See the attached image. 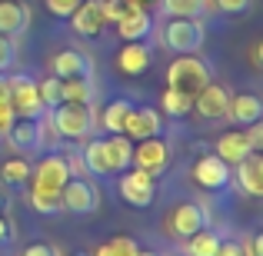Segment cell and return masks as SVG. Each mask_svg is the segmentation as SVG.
Here are the masks:
<instances>
[{
    "label": "cell",
    "instance_id": "ee69618b",
    "mask_svg": "<svg viewBox=\"0 0 263 256\" xmlns=\"http://www.w3.org/2000/svg\"><path fill=\"white\" fill-rule=\"evenodd\" d=\"M7 206H10V200H7L4 193H0V213H7Z\"/></svg>",
    "mask_w": 263,
    "mask_h": 256
},
{
    "label": "cell",
    "instance_id": "d6986e66",
    "mask_svg": "<svg viewBox=\"0 0 263 256\" xmlns=\"http://www.w3.org/2000/svg\"><path fill=\"white\" fill-rule=\"evenodd\" d=\"M30 27V7L24 0H0V33L4 37H20Z\"/></svg>",
    "mask_w": 263,
    "mask_h": 256
},
{
    "label": "cell",
    "instance_id": "f6af8a7d",
    "mask_svg": "<svg viewBox=\"0 0 263 256\" xmlns=\"http://www.w3.org/2000/svg\"><path fill=\"white\" fill-rule=\"evenodd\" d=\"M137 256H160V253H154V250H137Z\"/></svg>",
    "mask_w": 263,
    "mask_h": 256
},
{
    "label": "cell",
    "instance_id": "8d00e7d4",
    "mask_svg": "<svg viewBox=\"0 0 263 256\" xmlns=\"http://www.w3.org/2000/svg\"><path fill=\"white\" fill-rule=\"evenodd\" d=\"M13 240H17V226L7 213H0V246H10Z\"/></svg>",
    "mask_w": 263,
    "mask_h": 256
},
{
    "label": "cell",
    "instance_id": "3957f363",
    "mask_svg": "<svg viewBox=\"0 0 263 256\" xmlns=\"http://www.w3.org/2000/svg\"><path fill=\"white\" fill-rule=\"evenodd\" d=\"M7 96H10L13 113H17L20 120H40V116L50 113V110L44 107V100H40L37 80H33L30 73H13V77H7Z\"/></svg>",
    "mask_w": 263,
    "mask_h": 256
},
{
    "label": "cell",
    "instance_id": "4dcf8cb0",
    "mask_svg": "<svg viewBox=\"0 0 263 256\" xmlns=\"http://www.w3.org/2000/svg\"><path fill=\"white\" fill-rule=\"evenodd\" d=\"M30 206L37 213H44V216H53V213H60V196H50V193H33L30 190Z\"/></svg>",
    "mask_w": 263,
    "mask_h": 256
},
{
    "label": "cell",
    "instance_id": "e575fe53",
    "mask_svg": "<svg viewBox=\"0 0 263 256\" xmlns=\"http://www.w3.org/2000/svg\"><path fill=\"white\" fill-rule=\"evenodd\" d=\"M100 7H103L107 24H117V20L123 17V10H127V0H100Z\"/></svg>",
    "mask_w": 263,
    "mask_h": 256
},
{
    "label": "cell",
    "instance_id": "d590c367",
    "mask_svg": "<svg viewBox=\"0 0 263 256\" xmlns=\"http://www.w3.org/2000/svg\"><path fill=\"white\" fill-rule=\"evenodd\" d=\"M253 0H213V10L220 13H247Z\"/></svg>",
    "mask_w": 263,
    "mask_h": 256
},
{
    "label": "cell",
    "instance_id": "7402d4cb",
    "mask_svg": "<svg viewBox=\"0 0 263 256\" xmlns=\"http://www.w3.org/2000/svg\"><path fill=\"white\" fill-rule=\"evenodd\" d=\"M213 153H217L227 167H237V163L243 160L247 153H253V150H250V143H247L243 130H227V133L217 136V150H213Z\"/></svg>",
    "mask_w": 263,
    "mask_h": 256
},
{
    "label": "cell",
    "instance_id": "ffe728a7",
    "mask_svg": "<svg viewBox=\"0 0 263 256\" xmlns=\"http://www.w3.org/2000/svg\"><path fill=\"white\" fill-rule=\"evenodd\" d=\"M237 186L247 196H260L263 193V156H260V150L247 153L237 163Z\"/></svg>",
    "mask_w": 263,
    "mask_h": 256
},
{
    "label": "cell",
    "instance_id": "5bb4252c",
    "mask_svg": "<svg viewBox=\"0 0 263 256\" xmlns=\"http://www.w3.org/2000/svg\"><path fill=\"white\" fill-rule=\"evenodd\" d=\"M117 33L123 37V44L127 40H147L154 33V13L140 4H127L123 17L117 20Z\"/></svg>",
    "mask_w": 263,
    "mask_h": 256
},
{
    "label": "cell",
    "instance_id": "c3c4849f",
    "mask_svg": "<svg viewBox=\"0 0 263 256\" xmlns=\"http://www.w3.org/2000/svg\"><path fill=\"white\" fill-rule=\"evenodd\" d=\"M73 256H90V253H73Z\"/></svg>",
    "mask_w": 263,
    "mask_h": 256
},
{
    "label": "cell",
    "instance_id": "f1b7e54d",
    "mask_svg": "<svg viewBox=\"0 0 263 256\" xmlns=\"http://www.w3.org/2000/svg\"><path fill=\"white\" fill-rule=\"evenodd\" d=\"M137 240L134 237H114V240H107V243H100L90 256H137Z\"/></svg>",
    "mask_w": 263,
    "mask_h": 256
},
{
    "label": "cell",
    "instance_id": "cb8c5ba5",
    "mask_svg": "<svg viewBox=\"0 0 263 256\" xmlns=\"http://www.w3.org/2000/svg\"><path fill=\"white\" fill-rule=\"evenodd\" d=\"M220 243H223V233L203 226V230H197L193 237H186V256H213L220 250Z\"/></svg>",
    "mask_w": 263,
    "mask_h": 256
},
{
    "label": "cell",
    "instance_id": "2e32d148",
    "mask_svg": "<svg viewBox=\"0 0 263 256\" xmlns=\"http://www.w3.org/2000/svg\"><path fill=\"white\" fill-rule=\"evenodd\" d=\"M50 70L53 77L67 80V77H93V60H90V53L77 50V47H67V50H60L57 57L50 60Z\"/></svg>",
    "mask_w": 263,
    "mask_h": 256
},
{
    "label": "cell",
    "instance_id": "44dd1931",
    "mask_svg": "<svg viewBox=\"0 0 263 256\" xmlns=\"http://www.w3.org/2000/svg\"><path fill=\"white\" fill-rule=\"evenodd\" d=\"M100 140H103V156H107L110 176H114V173L130 170V156H134V140H127L123 133H110V136H100Z\"/></svg>",
    "mask_w": 263,
    "mask_h": 256
},
{
    "label": "cell",
    "instance_id": "1f68e13d",
    "mask_svg": "<svg viewBox=\"0 0 263 256\" xmlns=\"http://www.w3.org/2000/svg\"><path fill=\"white\" fill-rule=\"evenodd\" d=\"M13 64H17V44H13V37L0 33V73H7Z\"/></svg>",
    "mask_w": 263,
    "mask_h": 256
},
{
    "label": "cell",
    "instance_id": "9a60e30c",
    "mask_svg": "<svg viewBox=\"0 0 263 256\" xmlns=\"http://www.w3.org/2000/svg\"><path fill=\"white\" fill-rule=\"evenodd\" d=\"M227 100H230V90L217 80H210L203 90L193 93V110H197L203 120H223L227 113Z\"/></svg>",
    "mask_w": 263,
    "mask_h": 256
},
{
    "label": "cell",
    "instance_id": "7c38bea8",
    "mask_svg": "<svg viewBox=\"0 0 263 256\" xmlns=\"http://www.w3.org/2000/svg\"><path fill=\"white\" fill-rule=\"evenodd\" d=\"M150 64H154V47L147 40H127L117 50V70L123 77H140L150 70Z\"/></svg>",
    "mask_w": 263,
    "mask_h": 256
},
{
    "label": "cell",
    "instance_id": "603a6c76",
    "mask_svg": "<svg viewBox=\"0 0 263 256\" xmlns=\"http://www.w3.org/2000/svg\"><path fill=\"white\" fill-rule=\"evenodd\" d=\"M93 77H67L60 80V103H93Z\"/></svg>",
    "mask_w": 263,
    "mask_h": 256
},
{
    "label": "cell",
    "instance_id": "8992f818",
    "mask_svg": "<svg viewBox=\"0 0 263 256\" xmlns=\"http://www.w3.org/2000/svg\"><path fill=\"white\" fill-rule=\"evenodd\" d=\"M100 206V193L87 176H70L60 190V210L73 213V216H87Z\"/></svg>",
    "mask_w": 263,
    "mask_h": 256
},
{
    "label": "cell",
    "instance_id": "5b68a950",
    "mask_svg": "<svg viewBox=\"0 0 263 256\" xmlns=\"http://www.w3.org/2000/svg\"><path fill=\"white\" fill-rule=\"evenodd\" d=\"M70 180V170H67L64 153H47L40 156L37 167H30V190L33 193H50V196H60L64 183Z\"/></svg>",
    "mask_w": 263,
    "mask_h": 256
},
{
    "label": "cell",
    "instance_id": "ac0fdd59",
    "mask_svg": "<svg viewBox=\"0 0 263 256\" xmlns=\"http://www.w3.org/2000/svg\"><path fill=\"white\" fill-rule=\"evenodd\" d=\"M70 27H73L77 37H97V33L107 27L100 0H80V7L70 13Z\"/></svg>",
    "mask_w": 263,
    "mask_h": 256
},
{
    "label": "cell",
    "instance_id": "7a4b0ae2",
    "mask_svg": "<svg viewBox=\"0 0 263 256\" xmlns=\"http://www.w3.org/2000/svg\"><path fill=\"white\" fill-rule=\"evenodd\" d=\"M213 80V70L206 60H200L197 53H177L174 64L167 67V87L180 90V93H197Z\"/></svg>",
    "mask_w": 263,
    "mask_h": 256
},
{
    "label": "cell",
    "instance_id": "7dc6e473",
    "mask_svg": "<svg viewBox=\"0 0 263 256\" xmlns=\"http://www.w3.org/2000/svg\"><path fill=\"white\" fill-rule=\"evenodd\" d=\"M127 4H140V7H147V4H154V0H127Z\"/></svg>",
    "mask_w": 263,
    "mask_h": 256
},
{
    "label": "cell",
    "instance_id": "484cf974",
    "mask_svg": "<svg viewBox=\"0 0 263 256\" xmlns=\"http://www.w3.org/2000/svg\"><path fill=\"white\" fill-rule=\"evenodd\" d=\"M160 10L167 17H200L213 10V0H160Z\"/></svg>",
    "mask_w": 263,
    "mask_h": 256
},
{
    "label": "cell",
    "instance_id": "9c48e42d",
    "mask_svg": "<svg viewBox=\"0 0 263 256\" xmlns=\"http://www.w3.org/2000/svg\"><path fill=\"white\" fill-rule=\"evenodd\" d=\"M206 223H210V213H206V206L197 203V200H183V203H177L174 210H170V216H167L170 233L180 237V240L193 237V233L203 230Z\"/></svg>",
    "mask_w": 263,
    "mask_h": 256
},
{
    "label": "cell",
    "instance_id": "ab89813d",
    "mask_svg": "<svg viewBox=\"0 0 263 256\" xmlns=\"http://www.w3.org/2000/svg\"><path fill=\"white\" fill-rule=\"evenodd\" d=\"M64 160H67V170H70V176H84V173H87L84 156H80V153H64Z\"/></svg>",
    "mask_w": 263,
    "mask_h": 256
},
{
    "label": "cell",
    "instance_id": "4fadbf2b",
    "mask_svg": "<svg viewBox=\"0 0 263 256\" xmlns=\"http://www.w3.org/2000/svg\"><path fill=\"white\" fill-rule=\"evenodd\" d=\"M4 136H7V147L17 150V153L24 156V153H30V150L44 147V123L40 120H20L17 116Z\"/></svg>",
    "mask_w": 263,
    "mask_h": 256
},
{
    "label": "cell",
    "instance_id": "30bf717a",
    "mask_svg": "<svg viewBox=\"0 0 263 256\" xmlns=\"http://www.w3.org/2000/svg\"><path fill=\"white\" fill-rule=\"evenodd\" d=\"M193 183L200 186V190H210V193H217V190H227V186L233 183V170L227 167L223 160H220L217 153H203V156H197V163H193Z\"/></svg>",
    "mask_w": 263,
    "mask_h": 256
},
{
    "label": "cell",
    "instance_id": "277c9868",
    "mask_svg": "<svg viewBox=\"0 0 263 256\" xmlns=\"http://www.w3.org/2000/svg\"><path fill=\"white\" fill-rule=\"evenodd\" d=\"M160 37L170 53H197L203 47V24L200 17H167Z\"/></svg>",
    "mask_w": 263,
    "mask_h": 256
},
{
    "label": "cell",
    "instance_id": "e0dca14e",
    "mask_svg": "<svg viewBox=\"0 0 263 256\" xmlns=\"http://www.w3.org/2000/svg\"><path fill=\"white\" fill-rule=\"evenodd\" d=\"M260 116H263V103H260L257 93H230L223 120H230L233 127H250Z\"/></svg>",
    "mask_w": 263,
    "mask_h": 256
},
{
    "label": "cell",
    "instance_id": "4316f807",
    "mask_svg": "<svg viewBox=\"0 0 263 256\" xmlns=\"http://www.w3.org/2000/svg\"><path fill=\"white\" fill-rule=\"evenodd\" d=\"M130 107H134L130 100H110L103 107V130L107 133H123V120H127Z\"/></svg>",
    "mask_w": 263,
    "mask_h": 256
},
{
    "label": "cell",
    "instance_id": "8fae6325",
    "mask_svg": "<svg viewBox=\"0 0 263 256\" xmlns=\"http://www.w3.org/2000/svg\"><path fill=\"white\" fill-rule=\"evenodd\" d=\"M163 133V113L157 107H130L127 120H123V136L127 140H147V136Z\"/></svg>",
    "mask_w": 263,
    "mask_h": 256
},
{
    "label": "cell",
    "instance_id": "b9f144b4",
    "mask_svg": "<svg viewBox=\"0 0 263 256\" xmlns=\"http://www.w3.org/2000/svg\"><path fill=\"white\" fill-rule=\"evenodd\" d=\"M250 67H253V70H263V44H260V40H257V44H250Z\"/></svg>",
    "mask_w": 263,
    "mask_h": 256
},
{
    "label": "cell",
    "instance_id": "836d02e7",
    "mask_svg": "<svg viewBox=\"0 0 263 256\" xmlns=\"http://www.w3.org/2000/svg\"><path fill=\"white\" fill-rule=\"evenodd\" d=\"M17 120V113H13V103H10V96H7V90L0 93V136L10 130V123Z\"/></svg>",
    "mask_w": 263,
    "mask_h": 256
},
{
    "label": "cell",
    "instance_id": "74e56055",
    "mask_svg": "<svg viewBox=\"0 0 263 256\" xmlns=\"http://www.w3.org/2000/svg\"><path fill=\"white\" fill-rule=\"evenodd\" d=\"M243 133H247V143H250V150H260V147H263V123H260V120L250 123Z\"/></svg>",
    "mask_w": 263,
    "mask_h": 256
},
{
    "label": "cell",
    "instance_id": "52a82bcc",
    "mask_svg": "<svg viewBox=\"0 0 263 256\" xmlns=\"http://www.w3.org/2000/svg\"><path fill=\"white\" fill-rule=\"evenodd\" d=\"M170 143L163 136H147V140H137L134 156H130V167L150 173V176H160L163 170L170 167Z\"/></svg>",
    "mask_w": 263,
    "mask_h": 256
},
{
    "label": "cell",
    "instance_id": "6da1fadb",
    "mask_svg": "<svg viewBox=\"0 0 263 256\" xmlns=\"http://www.w3.org/2000/svg\"><path fill=\"white\" fill-rule=\"evenodd\" d=\"M50 127L60 140H87L97 127L93 103H57L50 110Z\"/></svg>",
    "mask_w": 263,
    "mask_h": 256
},
{
    "label": "cell",
    "instance_id": "bcb514c9",
    "mask_svg": "<svg viewBox=\"0 0 263 256\" xmlns=\"http://www.w3.org/2000/svg\"><path fill=\"white\" fill-rule=\"evenodd\" d=\"M7 90V73H0V93Z\"/></svg>",
    "mask_w": 263,
    "mask_h": 256
},
{
    "label": "cell",
    "instance_id": "f546056e",
    "mask_svg": "<svg viewBox=\"0 0 263 256\" xmlns=\"http://www.w3.org/2000/svg\"><path fill=\"white\" fill-rule=\"evenodd\" d=\"M37 90H40V100H44L47 110H53L60 103V77H44L37 80Z\"/></svg>",
    "mask_w": 263,
    "mask_h": 256
},
{
    "label": "cell",
    "instance_id": "60d3db41",
    "mask_svg": "<svg viewBox=\"0 0 263 256\" xmlns=\"http://www.w3.org/2000/svg\"><path fill=\"white\" fill-rule=\"evenodd\" d=\"M20 256H60V253H57V246H50V243H33V246H27Z\"/></svg>",
    "mask_w": 263,
    "mask_h": 256
},
{
    "label": "cell",
    "instance_id": "d4e9b609",
    "mask_svg": "<svg viewBox=\"0 0 263 256\" xmlns=\"http://www.w3.org/2000/svg\"><path fill=\"white\" fill-rule=\"evenodd\" d=\"M0 180H4L7 186H13V190H24L27 180H30V163H27V156H10V160L0 163Z\"/></svg>",
    "mask_w": 263,
    "mask_h": 256
},
{
    "label": "cell",
    "instance_id": "f35d334b",
    "mask_svg": "<svg viewBox=\"0 0 263 256\" xmlns=\"http://www.w3.org/2000/svg\"><path fill=\"white\" fill-rule=\"evenodd\" d=\"M213 256H247V250H243V243H237V240H223Z\"/></svg>",
    "mask_w": 263,
    "mask_h": 256
},
{
    "label": "cell",
    "instance_id": "681fc988",
    "mask_svg": "<svg viewBox=\"0 0 263 256\" xmlns=\"http://www.w3.org/2000/svg\"><path fill=\"white\" fill-rule=\"evenodd\" d=\"M180 256H186V253H180Z\"/></svg>",
    "mask_w": 263,
    "mask_h": 256
},
{
    "label": "cell",
    "instance_id": "d6a6232c",
    "mask_svg": "<svg viewBox=\"0 0 263 256\" xmlns=\"http://www.w3.org/2000/svg\"><path fill=\"white\" fill-rule=\"evenodd\" d=\"M47 4V10L53 13V17H60V20H70V13L80 7V0H44Z\"/></svg>",
    "mask_w": 263,
    "mask_h": 256
},
{
    "label": "cell",
    "instance_id": "7bdbcfd3",
    "mask_svg": "<svg viewBox=\"0 0 263 256\" xmlns=\"http://www.w3.org/2000/svg\"><path fill=\"white\" fill-rule=\"evenodd\" d=\"M243 250H247V256H263V237L257 233V237L250 240V246H243Z\"/></svg>",
    "mask_w": 263,
    "mask_h": 256
},
{
    "label": "cell",
    "instance_id": "ba28073f",
    "mask_svg": "<svg viewBox=\"0 0 263 256\" xmlns=\"http://www.w3.org/2000/svg\"><path fill=\"white\" fill-rule=\"evenodd\" d=\"M117 190H120L123 203L143 210V206H150V203H154V196H157V176H150V173H143V170H137V167L134 170H123Z\"/></svg>",
    "mask_w": 263,
    "mask_h": 256
},
{
    "label": "cell",
    "instance_id": "83f0119b",
    "mask_svg": "<svg viewBox=\"0 0 263 256\" xmlns=\"http://www.w3.org/2000/svg\"><path fill=\"white\" fill-rule=\"evenodd\" d=\"M160 110L167 116H186L193 110V96L190 93H180V90H163V96H160Z\"/></svg>",
    "mask_w": 263,
    "mask_h": 256
}]
</instances>
